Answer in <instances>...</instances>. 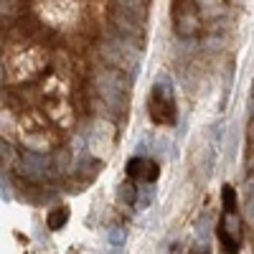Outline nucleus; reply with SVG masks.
<instances>
[{"label": "nucleus", "mask_w": 254, "mask_h": 254, "mask_svg": "<svg viewBox=\"0 0 254 254\" xmlns=\"http://www.w3.org/2000/svg\"><path fill=\"white\" fill-rule=\"evenodd\" d=\"M0 196H3L5 201H10V186L3 181V173H0Z\"/></svg>", "instance_id": "2eb2a0df"}, {"label": "nucleus", "mask_w": 254, "mask_h": 254, "mask_svg": "<svg viewBox=\"0 0 254 254\" xmlns=\"http://www.w3.org/2000/svg\"><path fill=\"white\" fill-rule=\"evenodd\" d=\"M153 201H155V183H145V186L137 190V196H135V206H137L140 211H145Z\"/></svg>", "instance_id": "1a4fd4ad"}, {"label": "nucleus", "mask_w": 254, "mask_h": 254, "mask_svg": "<svg viewBox=\"0 0 254 254\" xmlns=\"http://www.w3.org/2000/svg\"><path fill=\"white\" fill-rule=\"evenodd\" d=\"M201 26L198 8L193 5V0H173V28L181 38L196 36Z\"/></svg>", "instance_id": "7ed1b4c3"}, {"label": "nucleus", "mask_w": 254, "mask_h": 254, "mask_svg": "<svg viewBox=\"0 0 254 254\" xmlns=\"http://www.w3.org/2000/svg\"><path fill=\"white\" fill-rule=\"evenodd\" d=\"M66 221H69V208H64V206L54 208L51 214L46 216V224H49V229H51V231H59Z\"/></svg>", "instance_id": "9d476101"}, {"label": "nucleus", "mask_w": 254, "mask_h": 254, "mask_svg": "<svg viewBox=\"0 0 254 254\" xmlns=\"http://www.w3.org/2000/svg\"><path fill=\"white\" fill-rule=\"evenodd\" d=\"M221 239L226 247L237 249L242 242V219L237 211H226L224 219H221Z\"/></svg>", "instance_id": "0eeeda50"}, {"label": "nucleus", "mask_w": 254, "mask_h": 254, "mask_svg": "<svg viewBox=\"0 0 254 254\" xmlns=\"http://www.w3.org/2000/svg\"><path fill=\"white\" fill-rule=\"evenodd\" d=\"M221 203H224L226 211H234V208H237V190L231 188L229 183L221 188Z\"/></svg>", "instance_id": "9b49d317"}, {"label": "nucleus", "mask_w": 254, "mask_h": 254, "mask_svg": "<svg viewBox=\"0 0 254 254\" xmlns=\"http://www.w3.org/2000/svg\"><path fill=\"white\" fill-rule=\"evenodd\" d=\"M99 54H102V59H104L107 66L120 69L130 79L137 76L140 64H142V44H137V41H130V38H125V36L112 31L99 44Z\"/></svg>", "instance_id": "f257e3e1"}, {"label": "nucleus", "mask_w": 254, "mask_h": 254, "mask_svg": "<svg viewBox=\"0 0 254 254\" xmlns=\"http://www.w3.org/2000/svg\"><path fill=\"white\" fill-rule=\"evenodd\" d=\"M130 76L122 74L120 69H112V66H97L94 76H92V84H94V92L99 97V102L104 107H112L115 112H122L127 107V89H130Z\"/></svg>", "instance_id": "f03ea898"}, {"label": "nucleus", "mask_w": 254, "mask_h": 254, "mask_svg": "<svg viewBox=\"0 0 254 254\" xmlns=\"http://www.w3.org/2000/svg\"><path fill=\"white\" fill-rule=\"evenodd\" d=\"M115 8L130 13V15L140 18V20L147 18V0H115Z\"/></svg>", "instance_id": "6e6552de"}, {"label": "nucleus", "mask_w": 254, "mask_h": 254, "mask_svg": "<svg viewBox=\"0 0 254 254\" xmlns=\"http://www.w3.org/2000/svg\"><path fill=\"white\" fill-rule=\"evenodd\" d=\"M13 8H15V0H0V15L13 13Z\"/></svg>", "instance_id": "4468645a"}, {"label": "nucleus", "mask_w": 254, "mask_h": 254, "mask_svg": "<svg viewBox=\"0 0 254 254\" xmlns=\"http://www.w3.org/2000/svg\"><path fill=\"white\" fill-rule=\"evenodd\" d=\"M198 239H206V216H201L198 221Z\"/></svg>", "instance_id": "dca6fc26"}, {"label": "nucleus", "mask_w": 254, "mask_h": 254, "mask_svg": "<svg viewBox=\"0 0 254 254\" xmlns=\"http://www.w3.org/2000/svg\"><path fill=\"white\" fill-rule=\"evenodd\" d=\"M158 173H160V171H158V163H155V160H150V158L137 155V158H132L130 163H127V176H130L132 181L155 183Z\"/></svg>", "instance_id": "423d86ee"}, {"label": "nucleus", "mask_w": 254, "mask_h": 254, "mask_svg": "<svg viewBox=\"0 0 254 254\" xmlns=\"http://www.w3.org/2000/svg\"><path fill=\"white\" fill-rule=\"evenodd\" d=\"M20 173H23L28 181H46L54 176V163L49 155L44 153H36V150H26L23 158H20Z\"/></svg>", "instance_id": "20e7f679"}, {"label": "nucleus", "mask_w": 254, "mask_h": 254, "mask_svg": "<svg viewBox=\"0 0 254 254\" xmlns=\"http://www.w3.org/2000/svg\"><path fill=\"white\" fill-rule=\"evenodd\" d=\"M107 254H125V252H122V249H120V247H115V249H110V252H107Z\"/></svg>", "instance_id": "f3484780"}, {"label": "nucleus", "mask_w": 254, "mask_h": 254, "mask_svg": "<svg viewBox=\"0 0 254 254\" xmlns=\"http://www.w3.org/2000/svg\"><path fill=\"white\" fill-rule=\"evenodd\" d=\"M112 26H115V33L130 38V41H137V44H142V36H145V20L125 13L120 8L112 10Z\"/></svg>", "instance_id": "39448f33"}, {"label": "nucleus", "mask_w": 254, "mask_h": 254, "mask_svg": "<svg viewBox=\"0 0 254 254\" xmlns=\"http://www.w3.org/2000/svg\"><path fill=\"white\" fill-rule=\"evenodd\" d=\"M120 201H127V203H135V186L132 183H122L120 186Z\"/></svg>", "instance_id": "ddd939ff"}, {"label": "nucleus", "mask_w": 254, "mask_h": 254, "mask_svg": "<svg viewBox=\"0 0 254 254\" xmlns=\"http://www.w3.org/2000/svg\"><path fill=\"white\" fill-rule=\"evenodd\" d=\"M107 239H110V244H112V247H122V244H125V239H127V231H125L122 226H115V229H110Z\"/></svg>", "instance_id": "f8f14e48"}]
</instances>
